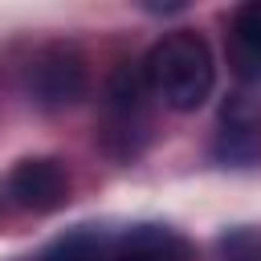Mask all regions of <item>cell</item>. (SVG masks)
Listing matches in <instances>:
<instances>
[{"label": "cell", "mask_w": 261, "mask_h": 261, "mask_svg": "<svg viewBox=\"0 0 261 261\" xmlns=\"http://www.w3.org/2000/svg\"><path fill=\"white\" fill-rule=\"evenodd\" d=\"M8 200L24 212H53L69 200V175L57 159H20L8 175Z\"/></svg>", "instance_id": "cell-4"}, {"label": "cell", "mask_w": 261, "mask_h": 261, "mask_svg": "<svg viewBox=\"0 0 261 261\" xmlns=\"http://www.w3.org/2000/svg\"><path fill=\"white\" fill-rule=\"evenodd\" d=\"M224 159H253L261 151V102L253 94H232L220 110V147Z\"/></svg>", "instance_id": "cell-5"}, {"label": "cell", "mask_w": 261, "mask_h": 261, "mask_svg": "<svg viewBox=\"0 0 261 261\" xmlns=\"http://www.w3.org/2000/svg\"><path fill=\"white\" fill-rule=\"evenodd\" d=\"M102 151L114 159H135L147 139H151V90L143 69H114L106 86V106H102V126H98Z\"/></svg>", "instance_id": "cell-2"}, {"label": "cell", "mask_w": 261, "mask_h": 261, "mask_svg": "<svg viewBox=\"0 0 261 261\" xmlns=\"http://www.w3.org/2000/svg\"><path fill=\"white\" fill-rule=\"evenodd\" d=\"M188 257H192L188 241L163 224H135L110 249V261H188Z\"/></svg>", "instance_id": "cell-6"}, {"label": "cell", "mask_w": 261, "mask_h": 261, "mask_svg": "<svg viewBox=\"0 0 261 261\" xmlns=\"http://www.w3.org/2000/svg\"><path fill=\"white\" fill-rule=\"evenodd\" d=\"M143 77H147L151 98L188 114L208 102V94L216 86V61H212V49L200 33L179 29V33H167L151 45V53L143 61Z\"/></svg>", "instance_id": "cell-1"}, {"label": "cell", "mask_w": 261, "mask_h": 261, "mask_svg": "<svg viewBox=\"0 0 261 261\" xmlns=\"http://www.w3.org/2000/svg\"><path fill=\"white\" fill-rule=\"evenodd\" d=\"M29 94L41 106H69L86 94V61L73 45H49L29 61Z\"/></svg>", "instance_id": "cell-3"}, {"label": "cell", "mask_w": 261, "mask_h": 261, "mask_svg": "<svg viewBox=\"0 0 261 261\" xmlns=\"http://www.w3.org/2000/svg\"><path fill=\"white\" fill-rule=\"evenodd\" d=\"M228 69L241 82L261 77V0H249L228 20Z\"/></svg>", "instance_id": "cell-7"}]
</instances>
